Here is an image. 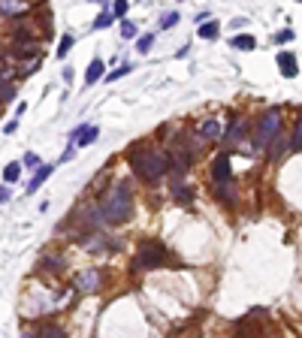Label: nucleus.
<instances>
[{"instance_id": "obj_5", "label": "nucleus", "mask_w": 302, "mask_h": 338, "mask_svg": "<svg viewBox=\"0 0 302 338\" xmlns=\"http://www.w3.org/2000/svg\"><path fill=\"white\" fill-rule=\"evenodd\" d=\"M76 287H79V293H97V287H100V272H97V269L79 272V275H76Z\"/></svg>"}, {"instance_id": "obj_30", "label": "nucleus", "mask_w": 302, "mask_h": 338, "mask_svg": "<svg viewBox=\"0 0 302 338\" xmlns=\"http://www.w3.org/2000/svg\"><path fill=\"white\" fill-rule=\"evenodd\" d=\"M24 166L27 169H39V157L36 154H24Z\"/></svg>"}, {"instance_id": "obj_12", "label": "nucleus", "mask_w": 302, "mask_h": 338, "mask_svg": "<svg viewBox=\"0 0 302 338\" xmlns=\"http://www.w3.org/2000/svg\"><path fill=\"white\" fill-rule=\"evenodd\" d=\"M245 136H248V124H245V121H233L227 139H230V142H239V139H245Z\"/></svg>"}, {"instance_id": "obj_14", "label": "nucleus", "mask_w": 302, "mask_h": 338, "mask_svg": "<svg viewBox=\"0 0 302 338\" xmlns=\"http://www.w3.org/2000/svg\"><path fill=\"white\" fill-rule=\"evenodd\" d=\"M12 97H15V85L6 76H0V103H9Z\"/></svg>"}, {"instance_id": "obj_19", "label": "nucleus", "mask_w": 302, "mask_h": 338, "mask_svg": "<svg viewBox=\"0 0 302 338\" xmlns=\"http://www.w3.org/2000/svg\"><path fill=\"white\" fill-rule=\"evenodd\" d=\"M215 193H218L224 202H230V199H233V184H230V181H221V184H215Z\"/></svg>"}, {"instance_id": "obj_15", "label": "nucleus", "mask_w": 302, "mask_h": 338, "mask_svg": "<svg viewBox=\"0 0 302 338\" xmlns=\"http://www.w3.org/2000/svg\"><path fill=\"white\" fill-rule=\"evenodd\" d=\"M233 45H236V48L251 51V48H257V39H254V36H248V33H239V36H233Z\"/></svg>"}, {"instance_id": "obj_25", "label": "nucleus", "mask_w": 302, "mask_h": 338, "mask_svg": "<svg viewBox=\"0 0 302 338\" xmlns=\"http://www.w3.org/2000/svg\"><path fill=\"white\" fill-rule=\"evenodd\" d=\"M172 24H178V12H163V18H160V27L166 30V27H172Z\"/></svg>"}, {"instance_id": "obj_17", "label": "nucleus", "mask_w": 302, "mask_h": 338, "mask_svg": "<svg viewBox=\"0 0 302 338\" xmlns=\"http://www.w3.org/2000/svg\"><path fill=\"white\" fill-rule=\"evenodd\" d=\"M218 30H221V27H218V21H206L197 33H200L203 39H215V36H218Z\"/></svg>"}, {"instance_id": "obj_10", "label": "nucleus", "mask_w": 302, "mask_h": 338, "mask_svg": "<svg viewBox=\"0 0 302 338\" xmlns=\"http://www.w3.org/2000/svg\"><path fill=\"white\" fill-rule=\"evenodd\" d=\"M48 175H51V166H39V169L33 172L30 184H27V193H36V190H39V184H42V181H45Z\"/></svg>"}, {"instance_id": "obj_27", "label": "nucleus", "mask_w": 302, "mask_h": 338, "mask_svg": "<svg viewBox=\"0 0 302 338\" xmlns=\"http://www.w3.org/2000/svg\"><path fill=\"white\" fill-rule=\"evenodd\" d=\"M151 42H154V36H148V33H145V36H139V39H136V48L145 54V51L151 48Z\"/></svg>"}, {"instance_id": "obj_24", "label": "nucleus", "mask_w": 302, "mask_h": 338, "mask_svg": "<svg viewBox=\"0 0 302 338\" xmlns=\"http://www.w3.org/2000/svg\"><path fill=\"white\" fill-rule=\"evenodd\" d=\"M112 18H115L112 12H100V15H97V21H94V27H97V30H100V27H109V24H112Z\"/></svg>"}, {"instance_id": "obj_16", "label": "nucleus", "mask_w": 302, "mask_h": 338, "mask_svg": "<svg viewBox=\"0 0 302 338\" xmlns=\"http://www.w3.org/2000/svg\"><path fill=\"white\" fill-rule=\"evenodd\" d=\"M36 338H67V332H64L61 326L48 323V326H42V329H39V335H36Z\"/></svg>"}, {"instance_id": "obj_29", "label": "nucleus", "mask_w": 302, "mask_h": 338, "mask_svg": "<svg viewBox=\"0 0 302 338\" xmlns=\"http://www.w3.org/2000/svg\"><path fill=\"white\" fill-rule=\"evenodd\" d=\"M293 151H302V121H296V130H293Z\"/></svg>"}, {"instance_id": "obj_23", "label": "nucleus", "mask_w": 302, "mask_h": 338, "mask_svg": "<svg viewBox=\"0 0 302 338\" xmlns=\"http://www.w3.org/2000/svg\"><path fill=\"white\" fill-rule=\"evenodd\" d=\"M127 9H130V3H127V0H115L112 15H115V18H124V15H127Z\"/></svg>"}, {"instance_id": "obj_18", "label": "nucleus", "mask_w": 302, "mask_h": 338, "mask_svg": "<svg viewBox=\"0 0 302 338\" xmlns=\"http://www.w3.org/2000/svg\"><path fill=\"white\" fill-rule=\"evenodd\" d=\"M18 175H21V163H9L6 169H3V181H18Z\"/></svg>"}, {"instance_id": "obj_1", "label": "nucleus", "mask_w": 302, "mask_h": 338, "mask_svg": "<svg viewBox=\"0 0 302 338\" xmlns=\"http://www.w3.org/2000/svg\"><path fill=\"white\" fill-rule=\"evenodd\" d=\"M100 215L106 224L118 227V224H127L130 215H133V196H130V187L127 184H115L109 187L103 196H100Z\"/></svg>"}, {"instance_id": "obj_35", "label": "nucleus", "mask_w": 302, "mask_h": 338, "mask_svg": "<svg viewBox=\"0 0 302 338\" xmlns=\"http://www.w3.org/2000/svg\"><path fill=\"white\" fill-rule=\"evenodd\" d=\"M100 3H103V6H106V0H100Z\"/></svg>"}, {"instance_id": "obj_28", "label": "nucleus", "mask_w": 302, "mask_h": 338, "mask_svg": "<svg viewBox=\"0 0 302 338\" xmlns=\"http://www.w3.org/2000/svg\"><path fill=\"white\" fill-rule=\"evenodd\" d=\"M124 73H130V63H124V66H118V70H112V73L106 76V82H118Z\"/></svg>"}, {"instance_id": "obj_2", "label": "nucleus", "mask_w": 302, "mask_h": 338, "mask_svg": "<svg viewBox=\"0 0 302 338\" xmlns=\"http://www.w3.org/2000/svg\"><path fill=\"white\" fill-rule=\"evenodd\" d=\"M130 169L142 181H157L169 172V157L154 148H136V151H130Z\"/></svg>"}, {"instance_id": "obj_8", "label": "nucleus", "mask_w": 302, "mask_h": 338, "mask_svg": "<svg viewBox=\"0 0 302 338\" xmlns=\"http://www.w3.org/2000/svg\"><path fill=\"white\" fill-rule=\"evenodd\" d=\"M200 136L215 142V139H221V136H224V124H221L218 118H206V121L200 124Z\"/></svg>"}, {"instance_id": "obj_34", "label": "nucleus", "mask_w": 302, "mask_h": 338, "mask_svg": "<svg viewBox=\"0 0 302 338\" xmlns=\"http://www.w3.org/2000/svg\"><path fill=\"white\" fill-rule=\"evenodd\" d=\"M21 338H33V335H30V332H21Z\"/></svg>"}, {"instance_id": "obj_32", "label": "nucleus", "mask_w": 302, "mask_h": 338, "mask_svg": "<svg viewBox=\"0 0 302 338\" xmlns=\"http://www.w3.org/2000/svg\"><path fill=\"white\" fill-rule=\"evenodd\" d=\"M12 199V193H9V187H0V202H9Z\"/></svg>"}, {"instance_id": "obj_22", "label": "nucleus", "mask_w": 302, "mask_h": 338, "mask_svg": "<svg viewBox=\"0 0 302 338\" xmlns=\"http://www.w3.org/2000/svg\"><path fill=\"white\" fill-rule=\"evenodd\" d=\"M281 151H284V136H281V133H278V136H275V139H272V142H269V154H272V157H278V154H281Z\"/></svg>"}, {"instance_id": "obj_31", "label": "nucleus", "mask_w": 302, "mask_h": 338, "mask_svg": "<svg viewBox=\"0 0 302 338\" xmlns=\"http://www.w3.org/2000/svg\"><path fill=\"white\" fill-rule=\"evenodd\" d=\"M293 39V30H281V33H275V42H290Z\"/></svg>"}, {"instance_id": "obj_4", "label": "nucleus", "mask_w": 302, "mask_h": 338, "mask_svg": "<svg viewBox=\"0 0 302 338\" xmlns=\"http://www.w3.org/2000/svg\"><path fill=\"white\" fill-rule=\"evenodd\" d=\"M166 260H169V254H166V248H163L160 242H142V245H139V254H136V260H133V269H136V272L157 269V266H163Z\"/></svg>"}, {"instance_id": "obj_20", "label": "nucleus", "mask_w": 302, "mask_h": 338, "mask_svg": "<svg viewBox=\"0 0 302 338\" xmlns=\"http://www.w3.org/2000/svg\"><path fill=\"white\" fill-rule=\"evenodd\" d=\"M172 193H175V199H178V202H191V196H194V190H191V187H185V184H172Z\"/></svg>"}, {"instance_id": "obj_9", "label": "nucleus", "mask_w": 302, "mask_h": 338, "mask_svg": "<svg viewBox=\"0 0 302 338\" xmlns=\"http://www.w3.org/2000/svg\"><path fill=\"white\" fill-rule=\"evenodd\" d=\"M30 9L27 0H0V15H24Z\"/></svg>"}, {"instance_id": "obj_7", "label": "nucleus", "mask_w": 302, "mask_h": 338, "mask_svg": "<svg viewBox=\"0 0 302 338\" xmlns=\"http://www.w3.org/2000/svg\"><path fill=\"white\" fill-rule=\"evenodd\" d=\"M278 66H281V76H287V79L299 76V63H296V57L290 51H278Z\"/></svg>"}, {"instance_id": "obj_26", "label": "nucleus", "mask_w": 302, "mask_h": 338, "mask_svg": "<svg viewBox=\"0 0 302 338\" xmlns=\"http://www.w3.org/2000/svg\"><path fill=\"white\" fill-rule=\"evenodd\" d=\"M70 48H73V36H64V39H61V45H57V57H67V54H70Z\"/></svg>"}, {"instance_id": "obj_33", "label": "nucleus", "mask_w": 302, "mask_h": 338, "mask_svg": "<svg viewBox=\"0 0 302 338\" xmlns=\"http://www.w3.org/2000/svg\"><path fill=\"white\" fill-rule=\"evenodd\" d=\"M15 127H18V118H12V121H9V124L3 127V130H6V133H15Z\"/></svg>"}, {"instance_id": "obj_21", "label": "nucleus", "mask_w": 302, "mask_h": 338, "mask_svg": "<svg viewBox=\"0 0 302 338\" xmlns=\"http://www.w3.org/2000/svg\"><path fill=\"white\" fill-rule=\"evenodd\" d=\"M121 36H124V39H133V36H136V24L127 21V18H121Z\"/></svg>"}, {"instance_id": "obj_6", "label": "nucleus", "mask_w": 302, "mask_h": 338, "mask_svg": "<svg viewBox=\"0 0 302 338\" xmlns=\"http://www.w3.org/2000/svg\"><path fill=\"white\" fill-rule=\"evenodd\" d=\"M212 178H215V184L230 181V157H227V154H218V157H215V163H212Z\"/></svg>"}, {"instance_id": "obj_13", "label": "nucleus", "mask_w": 302, "mask_h": 338, "mask_svg": "<svg viewBox=\"0 0 302 338\" xmlns=\"http://www.w3.org/2000/svg\"><path fill=\"white\" fill-rule=\"evenodd\" d=\"M97 136H100V127H94V124H88V127H85V133L79 136V142H76V145H79V148H85V145H91V142H97Z\"/></svg>"}, {"instance_id": "obj_3", "label": "nucleus", "mask_w": 302, "mask_h": 338, "mask_svg": "<svg viewBox=\"0 0 302 338\" xmlns=\"http://www.w3.org/2000/svg\"><path fill=\"white\" fill-rule=\"evenodd\" d=\"M281 133V109H266L263 112V118H260V124H257V133H254V148H260V151H266L269 148V142L275 139Z\"/></svg>"}, {"instance_id": "obj_11", "label": "nucleus", "mask_w": 302, "mask_h": 338, "mask_svg": "<svg viewBox=\"0 0 302 338\" xmlns=\"http://www.w3.org/2000/svg\"><path fill=\"white\" fill-rule=\"evenodd\" d=\"M103 70H106V66H103V60H100V57H97V60H91L88 76H85V85H94L97 79H103Z\"/></svg>"}, {"instance_id": "obj_36", "label": "nucleus", "mask_w": 302, "mask_h": 338, "mask_svg": "<svg viewBox=\"0 0 302 338\" xmlns=\"http://www.w3.org/2000/svg\"><path fill=\"white\" fill-rule=\"evenodd\" d=\"M299 3H302V0H299Z\"/></svg>"}]
</instances>
